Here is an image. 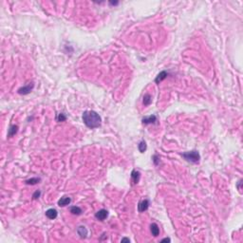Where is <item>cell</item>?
I'll list each match as a JSON object with an SVG mask.
<instances>
[{
    "instance_id": "obj_9",
    "label": "cell",
    "mask_w": 243,
    "mask_h": 243,
    "mask_svg": "<svg viewBox=\"0 0 243 243\" xmlns=\"http://www.w3.org/2000/svg\"><path fill=\"white\" fill-rule=\"evenodd\" d=\"M167 76H168V72L166 71V70H162V71H161L158 74V75L156 76L155 83H156V84H160L161 82H162L164 80L166 79Z\"/></svg>"
},
{
    "instance_id": "obj_6",
    "label": "cell",
    "mask_w": 243,
    "mask_h": 243,
    "mask_svg": "<svg viewBox=\"0 0 243 243\" xmlns=\"http://www.w3.org/2000/svg\"><path fill=\"white\" fill-rule=\"evenodd\" d=\"M131 180L133 184H138L141 180V173L136 169H133L131 172Z\"/></svg>"
},
{
    "instance_id": "obj_20",
    "label": "cell",
    "mask_w": 243,
    "mask_h": 243,
    "mask_svg": "<svg viewBox=\"0 0 243 243\" xmlns=\"http://www.w3.org/2000/svg\"><path fill=\"white\" fill-rule=\"evenodd\" d=\"M40 196H41V191L40 190H36L33 193V195H32V200H37V198H40Z\"/></svg>"
},
{
    "instance_id": "obj_23",
    "label": "cell",
    "mask_w": 243,
    "mask_h": 243,
    "mask_svg": "<svg viewBox=\"0 0 243 243\" xmlns=\"http://www.w3.org/2000/svg\"><path fill=\"white\" fill-rule=\"evenodd\" d=\"M121 242H130V239L129 238H123L121 239Z\"/></svg>"
},
{
    "instance_id": "obj_7",
    "label": "cell",
    "mask_w": 243,
    "mask_h": 243,
    "mask_svg": "<svg viewBox=\"0 0 243 243\" xmlns=\"http://www.w3.org/2000/svg\"><path fill=\"white\" fill-rule=\"evenodd\" d=\"M45 215L49 219H55L58 216V212H57V210L54 208H49L46 211Z\"/></svg>"
},
{
    "instance_id": "obj_4",
    "label": "cell",
    "mask_w": 243,
    "mask_h": 243,
    "mask_svg": "<svg viewBox=\"0 0 243 243\" xmlns=\"http://www.w3.org/2000/svg\"><path fill=\"white\" fill-rule=\"evenodd\" d=\"M149 205H150V201L149 200H141L140 202L138 204V211L140 213H144L146 212V210L149 208Z\"/></svg>"
},
{
    "instance_id": "obj_16",
    "label": "cell",
    "mask_w": 243,
    "mask_h": 243,
    "mask_svg": "<svg viewBox=\"0 0 243 243\" xmlns=\"http://www.w3.org/2000/svg\"><path fill=\"white\" fill-rule=\"evenodd\" d=\"M18 131V126H15V124H11L9 128V131H8V137H13L14 136Z\"/></svg>"
},
{
    "instance_id": "obj_21",
    "label": "cell",
    "mask_w": 243,
    "mask_h": 243,
    "mask_svg": "<svg viewBox=\"0 0 243 243\" xmlns=\"http://www.w3.org/2000/svg\"><path fill=\"white\" fill-rule=\"evenodd\" d=\"M241 183H242V180H239V182H238V185H236V186H238V191L240 192V193H241V187H240Z\"/></svg>"
},
{
    "instance_id": "obj_12",
    "label": "cell",
    "mask_w": 243,
    "mask_h": 243,
    "mask_svg": "<svg viewBox=\"0 0 243 243\" xmlns=\"http://www.w3.org/2000/svg\"><path fill=\"white\" fill-rule=\"evenodd\" d=\"M69 210V212L74 216H79L83 213L82 208L79 206H70Z\"/></svg>"
},
{
    "instance_id": "obj_17",
    "label": "cell",
    "mask_w": 243,
    "mask_h": 243,
    "mask_svg": "<svg viewBox=\"0 0 243 243\" xmlns=\"http://www.w3.org/2000/svg\"><path fill=\"white\" fill-rule=\"evenodd\" d=\"M146 148H147V146H146V141L144 140H143V141H141L140 143H139V144H138V149H139V151H140L141 153H144L146 151Z\"/></svg>"
},
{
    "instance_id": "obj_19",
    "label": "cell",
    "mask_w": 243,
    "mask_h": 243,
    "mask_svg": "<svg viewBox=\"0 0 243 243\" xmlns=\"http://www.w3.org/2000/svg\"><path fill=\"white\" fill-rule=\"evenodd\" d=\"M152 160H153L154 164H155L156 166H158L159 164H160V158H159V156L157 155V154H155V155L152 157Z\"/></svg>"
},
{
    "instance_id": "obj_11",
    "label": "cell",
    "mask_w": 243,
    "mask_h": 243,
    "mask_svg": "<svg viewBox=\"0 0 243 243\" xmlns=\"http://www.w3.org/2000/svg\"><path fill=\"white\" fill-rule=\"evenodd\" d=\"M70 202H71V198L69 197H63L58 200L57 204H58V206H60V207H65L67 205H69Z\"/></svg>"
},
{
    "instance_id": "obj_15",
    "label": "cell",
    "mask_w": 243,
    "mask_h": 243,
    "mask_svg": "<svg viewBox=\"0 0 243 243\" xmlns=\"http://www.w3.org/2000/svg\"><path fill=\"white\" fill-rule=\"evenodd\" d=\"M151 103H152V96L150 95L149 93H146L144 94V96L143 98V103L144 106H148L151 105Z\"/></svg>"
},
{
    "instance_id": "obj_8",
    "label": "cell",
    "mask_w": 243,
    "mask_h": 243,
    "mask_svg": "<svg viewBox=\"0 0 243 243\" xmlns=\"http://www.w3.org/2000/svg\"><path fill=\"white\" fill-rule=\"evenodd\" d=\"M77 234H78V236L81 238H87L88 231L85 226L81 225V226H79L78 228H77Z\"/></svg>"
},
{
    "instance_id": "obj_14",
    "label": "cell",
    "mask_w": 243,
    "mask_h": 243,
    "mask_svg": "<svg viewBox=\"0 0 243 243\" xmlns=\"http://www.w3.org/2000/svg\"><path fill=\"white\" fill-rule=\"evenodd\" d=\"M41 182V178H31V179L29 180H25V183L27 185H35L37 184V183H40Z\"/></svg>"
},
{
    "instance_id": "obj_13",
    "label": "cell",
    "mask_w": 243,
    "mask_h": 243,
    "mask_svg": "<svg viewBox=\"0 0 243 243\" xmlns=\"http://www.w3.org/2000/svg\"><path fill=\"white\" fill-rule=\"evenodd\" d=\"M150 231L153 236H158L160 235V228L158 226V224L156 223H152L150 225Z\"/></svg>"
},
{
    "instance_id": "obj_24",
    "label": "cell",
    "mask_w": 243,
    "mask_h": 243,
    "mask_svg": "<svg viewBox=\"0 0 243 243\" xmlns=\"http://www.w3.org/2000/svg\"><path fill=\"white\" fill-rule=\"evenodd\" d=\"M161 242H171V239L169 238H165L164 239H162Z\"/></svg>"
},
{
    "instance_id": "obj_1",
    "label": "cell",
    "mask_w": 243,
    "mask_h": 243,
    "mask_svg": "<svg viewBox=\"0 0 243 243\" xmlns=\"http://www.w3.org/2000/svg\"><path fill=\"white\" fill-rule=\"evenodd\" d=\"M82 119L84 124L88 128L94 129L98 128L102 124V118L96 111L94 110H85L83 113Z\"/></svg>"
},
{
    "instance_id": "obj_2",
    "label": "cell",
    "mask_w": 243,
    "mask_h": 243,
    "mask_svg": "<svg viewBox=\"0 0 243 243\" xmlns=\"http://www.w3.org/2000/svg\"><path fill=\"white\" fill-rule=\"evenodd\" d=\"M182 156L184 158L185 161H187L188 162H191V164H198L200 160V155L197 150H192V151H188V152H184L182 154Z\"/></svg>"
},
{
    "instance_id": "obj_10",
    "label": "cell",
    "mask_w": 243,
    "mask_h": 243,
    "mask_svg": "<svg viewBox=\"0 0 243 243\" xmlns=\"http://www.w3.org/2000/svg\"><path fill=\"white\" fill-rule=\"evenodd\" d=\"M157 116L156 115H150V116H146L144 117L142 122H143L144 124H155L157 122Z\"/></svg>"
},
{
    "instance_id": "obj_5",
    "label": "cell",
    "mask_w": 243,
    "mask_h": 243,
    "mask_svg": "<svg viewBox=\"0 0 243 243\" xmlns=\"http://www.w3.org/2000/svg\"><path fill=\"white\" fill-rule=\"evenodd\" d=\"M108 217V211L105 209H101L95 213V218L100 221H103Z\"/></svg>"
},
{
    "instance_id": "obj_22",
    "label": "cell",
    "mask_w": 243,
    "mask_h": 243,
    "mask_svg": "<svg viewBox=\"0 0 243 243\" xmlns=\"http://www.w3.org/2000/svg\"><path fill=\"white\" fill-rule=\"evenodd\" d=\"M118 4H119L118 1H109V5H111V6H117Z\"/></svg>"
},
{
    "instance_id": "obj_3",
    "label": "cell",
    "mask_w": 243,
    "mask_h": 243,
    "mask_svg": "<svg viewBox=\"0 0 243 243\" xmlns=\"http://www.w3.org/2000/svg\"><path fill=\"white\" fill-rule=\"evenodd\" d=\"M34 88V83L31 82V83H29L28 85H24V87H20L18 90H17V93L20 94V95H28L33 90Z\"/></svg>"
},
{
    "instance_id": "obj_18",
    "label": "cell",
    "mask_w": 243,
    "mask_h": 243,
    "mask_svg": "<svg viewBox=\"0 0 243 243\" xmlns=\"http://www.w3.org/2000/svg\"><path fill=\"white\" fill-rule=\"evenodd\" d=\"M66 120H67V116H66V114H64V113H58L57 116H56V121L59 122V123L65 122Z\"/></svg>"
}]
</instances>
